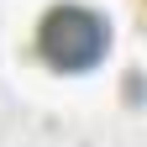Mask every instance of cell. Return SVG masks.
I'll use <instances>...</instances> for the list:
<instances>
[{"label": "cell", "instance_id": "1", "mask_svg": "<svg viewBox=\"0 0 147 147\" xmlns=\"http://www.w3.org/2000/svg\"><path fill=\"white\" fill-rule=\"evenodd\" d=\"M110 47V32H105V16L89 11V5H53L42 21H37V53L42 63L63 68V74H84L105 58Z\"/></svg>", "mask_w": 147, "mask_h": 147}]
</instances>
